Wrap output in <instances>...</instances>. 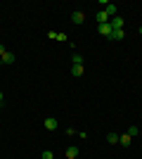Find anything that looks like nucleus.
Returning a JSON list of instances; mask_svg holds the SVG:
<instances>
[{
    "label": "nucleus",
    "instance_id": "1",
    "mask_svg": "<svg viewBox=\"0 0 142 159\" xmlns=\"http://www.w3.org/2000/svg\"><path fill=\"white\" fill-rule=\"evenodd\" d=\"M111 31H114V29H111V24H97V33H100V36H104V38H111Z\"/></svg>",
    "mask_w": 142,
    "mask_h": 159
},
{
    "label": "nucleus",
    "instance_id": "2",
    "mask_svg": "<svg viewBox=\"0 0 142 159\" xmlns=\"http://www.w3.org/2000/svg\"><path fill=\"white\" fill-rule=\"evenodd\" d=\"M109 24H111V29H121V31H123V24H126V19H123L121 14H116V17H111V19H109Z\"/></svg>",
    "mask_w": 142,
    "mask_h": 159
},
{
    "label": "nucleus",
    "instance_id": "3",
    "mask_svg": "<svg viewBox=\"0 0 142 159\" xmlns=\"http://www.w3.org/2000/svg\"><path fill=\"white\" fill-rule=\"evenodd\" d=\"M43 126H45L47 131H57V128H59V121H57V119H52V116H47V119L43 121Z\"/></svg>",
    "mask_w": 142,
    "mask_h": 159
},
{
    "label": "nucleus",
    "instance_id": "4",
    "mask_svg": "<svg viewBox=\"0 0 142 159\" xmlns=\"http://www.w3.org/2000/svg\"><path fill=\"white\" fill-rule=\"evenodd\" d=\"M71 21H74L76 26H81L83 21H85V14H83L81 10H76V12H71Z\"/></svg>",
    "mask_w": 142,
    "mask_h": 159
},
{
    "label": "nucleus",
    "instance_id": "5",
    "mask_svg": "<svg viewBox=\"0 0 142 159\" xmlns=\"http://www.w3.org/2000/svg\"><path fill=\"white\" fill-rule=\"evenodd\" d=\"M104 12H107V17L111 19V17H116V14H118V7H116V5H111V2H107V7H104Z\"/></svg>",
    "mask_w": 142,
    "mask_h": 159
},
{
    "label": "nucleus",
    "instance_id": "6",
    "mask_svg": "<svg viewBox=\"0 0 142 159\" xmlns=\"http://www.w3.org/2000/svg\"><path fill=\"white\" fill-rule=\"evenodd\" d=\"M0 60H2V64H12V62H14V52H10V50H5V52L0 55Z\"/></svg>",
    "mask_w": 142,
    "mask_h": 159
},
{
    "label": "nucleus",
    "instance_id": "7",
    "mask_svg": "<svg viewBox=\"0 0 142 159\" xmlns=\"http://www.w3.org/2000/svg\"><path fill=\"white\" fill-rule=\"evenodd\" d=\"M130 143H133V138H130L128 133H123V135H118V145H123V147H128Z\"/></svg>",
    "mask_w": 142,
    "mask_h": 159
},
{
    "label": "nucleus",
    "instance_id": "8",
    "mask_svg": "<svg viewBox=\"0 0 142 159\" xmlns=\"http://www.w3.org/2000/svg\"><path fill=\"white\" fill-rule=\"evenodd\" d=\"M95 19H97V24H107L109 17H107V12H104V10H100V12L95 14Z\"/></svg>",
    "mask_w": 142,
    "mask_h": 159
},
{
    "label": "nucleus",
    "instance_id": "9",
    "mask_svg": "<svg viewBox=\"0 0 142 159\" xmlns=\"http://www.w3.org/2000/svg\"><path fill=\"white\" fill-rule=\"evenodd\" d=\"M76 157H78V147H76V145L67 147V159H76Z\"/></svg>",
    "mask_w": 142,
    "mask_h": 159
},
{
    "label": "nucleus",
    "instance_id": "10",
    "mask_svg": "<svg viewBox=\"0 0 142 159\" xmlns=\"http://www.w3.org/2000/svg\"><path fill=\"white\" fill-rule=\"evenodd\" d=\"M71 76H76V79L83 76V64H74V66H71Z\"/></svg>",
    "mask_w": 142,
    "mask_h": 159
},
{
    "label": "nucleus",
    "instance_id": "11",
    "mask_svg": "<svg viewBox=\"0 0 142 159\" xmlns=\"http://www.w3.org/2000/svg\"><path fill=\"white\" fill-rule=\"evenodd\" d=\"M123 36H126V33H123L121 29H114V31H111V40H123Z\"/></svg>",
    "mask_w": 142,
    "mask_h": 159
},
{
    "label": "nucleus",
    "instance_id": "12",
    "mask_svg": "<svg viewBox=\"0 0 142 159\" xmlns=\"http://www.w3.org/2000/svg\"><path fill=\"white\" fill-rule=\"evenodd\" d=\"M107 140H109V145H118V135H116V133H109Z\"/></svg>",
    "mask_w": 142,
    "mask_h": 159
},
{
    "label": "nucleus",
    "instance_id": "13",
    "mask_svg": "<svg viewBox=\"0 0 142 159\" xmlns=\"http://www.w3.org/2000/svg\"><path fill=\"white\" fill-rule=\"evenodd\" d=\"M137 133H140V128H137V126H130L128 128V135H130V138H135Z\"/></svg>",
    "mask_w": 142,
    "mask_h": 159
},
{
    "label": "nucleus",
    "instance_id": "14",
    "mask_svg": "<svg viewBox=\"0 0 142 159\" xmlns=\"http://www.w3.org/2000/svg\"><path fill=\"white\" fill-rule=\"evenodd\" d=\"M41 159H54V154L50 152V150H43V154H41Z\"/></svg>",
    "mask_w": 142,
    "mask_h": 159
},
{
    "label": "nucleus",
    "instance_id": "15",
    "mask_svg": "<svg viewBox=\"0 0 142 159\" xmlns=\"http://www.w3.org/2000/svg\"><path fill=\"white\" fill-rule=\"evenodd\" d=\"M71 62H74V64H83V57H81V55H74V57H71Z\"/></svg>",
    "mask_w": 142,
    "mask_h": 159
},
{
    "label": "nucleus",
    "instance_id": "16",
    "mask_svg": "<svg viewBox=\"0 0 142 159\" xmlns=\"http://www.w3.org/2000/svg\"><path fill=\"white\" fill-rule=\"evenodd\" d=\"M47 38H50V40H57V31H47Z\"/></svg>",
    "mask_w": 142,
    "mask_h": 159
},
{
    "label": "nucleus",
    "instance_id": "17",
    "mask_svg": "<svg viewBox=\"0 0 142 159\" xmlns=\"http://www.w3.org/2000/svg\"><path fill=\"white\" fill-rule=\"evenodd\" d=\"M57 40H69V38H67V33H62V31H57Z\"/></svg>",
    "mask_w": 142,
    "mask_h": 159
},
{
    "label": "nucleus",
    "instance_id": "18",
    "mask_svg": "<svg viewBox=\"0 0 142 159\" xmlns=\"http://www.w3.org/2000/svg\"><path fill=\"white\" fill-rule=\"evenodd\" d=\"M2 98H5V95H2V90H0V105H2Z\"/></svg>",
    "mask_w": 142,
    "mask_h": 159
},
{
    "label": "nucleus",
    "instance_id": "19",
    "mask_svg": "<svg viewBox=\"0 0 142 159\" xmlns=\"http://www.w3.org/2000/svg\"><path fill=\"white\" fill-rule=\"evenodd\" d=\"M2 52H5V45H0V55H2Z\"/></svg>",
    "mask_w": 142,
    "mask_h": 159
},
{
    "label": "nucleus",
    "instance_id": "20",
    "mask_svg": "<svg viewBox=\"0 0 142 159\" xmlns=\"http://www.w3.org/2000/svg\"><path fill=\"white\" fill-rule=\"evenodd\" d=\"M140 33H142V26H140Z\"/></svg>",
    "mask_w": 142,
    "mask_h": 159
},
{
    "label": "nucleus",
    "instance_id": "21",
    "mask_svg": "<svg viewBox=\"0 0 142 159\" xmlns=\"http://www.w3.org/2000/svg\"><path fill=\"white\" fill-rule=\"evenodd\" d=\"M0 64H2V60H0Z\"/></svg>",
    "mask_w": 142,
    "mask_h": 159
}]
</instances>
